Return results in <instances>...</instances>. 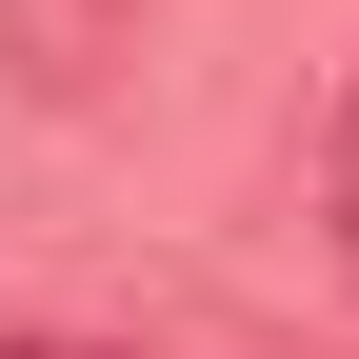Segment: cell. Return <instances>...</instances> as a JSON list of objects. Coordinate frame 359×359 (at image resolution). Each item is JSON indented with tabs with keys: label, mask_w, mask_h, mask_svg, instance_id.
<instances>
[{
	"label": "cell",
	"mask_w": 359,
	"mask_h": 359,
	"mask_svg": "<svg viewBox=\"0 0 359 359\" xmlns=\"http://www.w3.org/2000/svg\"><path fill=\"white\" fill-rule=\"evenodd\" d=\"M0 60H20L40 100H80V80L120 60V0H0Z\"/></svg>",
	"instance_id": "6da1fadb"
},
{
	"label": "cell",
	"mask_w": 359,
	"mask_h": 359,
	"mask_svg": "<svg viewBox=\"0 0 359 359\" xmlns=\"http://www.w3.org/2000/svg\"><path fill=\"white\" fill-rule=\"evenodd\" d=\"M0 359H140V339H60V320H0Z\"/></svg>",
	"instance_id": "7a4b0ae2"
},
{
	"label": "cell",
	"mask_w": 359,
	"mask_h": 359,
	"mask_svg": "<svg viewBox=\"0 0 359 359\" xmlns=\"http://www.w3.org/2000/svg\"><path fill=\"white\" fill-rule=\"evenodd\" d=\"M339 259H359V80H339Z\"/></svg>",
	"instance_id": "3957f363"
}]
</instances>
